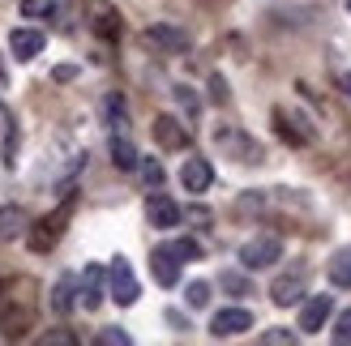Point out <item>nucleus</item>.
I'll return each instance as SVG.
<instances>
[{
    "mask_svg": "<svg viewBox=\"0 0 351 346\" xmlns=\"http://www.w3.org/2000/svg\"><path fill=\"white\" fill-rule=\"evenodd\" d=\"M0 330H5V338H26L34 330V308L26 295H13V287L0 300Z\"/></svg>",
    "mask_w": 351,
    "mask_h": 346,
    "instance_id": "nucleus-1",
    "label": "nucleus"
},
{
    "mask_svg": "<svg viewBox=\"0 0 351 346\" xmlns=\"http://www.w3.org/2000/svg\"><path fill=\"white\" fill-rule=\"evenodd\" d=\"M69 218H73V193H69V197L60 201V210H56V214H47L43 222H34V231H30V248H34V252H47V248H56V239L64 235Z\"/></svg>",
    "mask_w": 351,
    "mask_h": 346,
    "instance_id": "nucleus-2",
    "label": "nucleus"
},
{
    "mask_svg": "<svg viewBox=\"0 0 351 346\" xmlns=\"http://www.w3.org/2000/svg\"><path fill=\"white\" fill-rule=\"evenodd\" d=\"M215 146L227 154V159H236V163H261V159H266L253 137L240 133V129H232V124H219L215 129Z\"/></svg>",
    "mask_w": 351,
    "mask_h": 346,
    "instance_id": "nucleus-3",
    "label": "nucleus"
},
{
    "mask_svg": "<svg viewBox=\"0 0 351 346\" xmlns=\"http://www.w3.org/2000/svg\"><path fill=\"white\" fill-rule=\"evenodd\" d=\"M278 256H283V239L278 235H257V239H249V244L240 248V265L244 269H266V265H274Z\"/></svg>",
    "mask_w": 351,
    "mask_h": 346,
    "instance_id": "nucleus-4",
    "label": "nucleus"
},
{
    "mask_svg": "<svg viewBox=\"0 0 351 346\" xmlns=\"http://www.w3.org/2000/svg\"><path fill=\"white\" fill-rule=\"evenodd\" d=\"M108 287H112V300L120 308L137 304V295H142V287H137V278H133V265L125 261V256H116V261L108 265Z\"/></svg>",
    "mask_w": 351,
    "mask_h": 346,
    "instance_id": "nucleus-5",
    "label": "nucleus"
},
{
    "mask_svg": "<svg viewBox=\"0 0 351 346\" xmlns=\"http://www.w3.org/2000/svg\"><path fill=\"white\" fill-rule=\"evenodd\" d=\"M244 330H253V312H249V308H223V312H215V321H210V334H215V338H236Z\"/></svg>",
    "mask_w": 351,
    "mask_h": 346,
    "instance_id": "nucleus-6",
    "label": "nucleus"
},
{
    "mask_svg": "<svg viewBox=\"0 0 351 346\" xmlns=\"http://www.w3.org/2000/svg\"><path fill=\"white\" fill-rule=\"evenodd\" d=\"M150 274H154V282H159V287H176V282H180V256H176L171 244L150 252Z\"/></svg>",
    "mask_w": 351,
    "mask_h": 346,
    "instance_id": "nucleus-7",
    "label": "nucleus"
},
{
    "mask_svg": "<svg viewBox=\"0 0 351 346\" xmlns=\"http://www.w3.org/2000/svg\"><path fill=\"white\" fill-rule=\"evenodd\" d=\"M150 129H154V142H159L163 150H184L189 146V129L176 116H154Z\"/></svg>",
    "mask_w": 351,
    "mask_h": 346,
    "instance_id": "nucleus-8",
    "label": "nucleus"
},
{
    "mask_svg": "<svg viewBox=\"0 0 351 346\" xmlns=\"http://www.w3.org/2000/svg\"><path fill=\"white\" fill-rule=\"evenodd\" d=\"M300 295H304V269H291V274H283V278H274V287H270V300L278 308H291Z\"/></svg>",
    "mask_w": 351,
    "mask_h": 346,
    "instance_id": "nucleus-9",
    "label": "nucleus"
},
{
    "mask_svg": "<svg viewBox=\"0 0 351 346\" xmlns=\"http://www.w3.org/2000/svg\"><path fill=\"white\" fill-rule=\"evenodd\" d=\"M142 39H146L150 47H159V51H184V47H189V34H184V30H176V26H167V22L146 26Z\"/></svg>",
    "mask_w": 351,
    "mask_h": 346,
    "instance_id": "nucleus-10",
    "label": "nucleus"
},
{
    "mask_svg": "<svg viewBox=\"0 0 351 346\" xmlns=\"http://www.w3.org/2000/svg\"><path fill=\"white\" fill-rule=\"evenodd\" d=\"M330 308H335V295H313V300H304V308H300V330L304 334H317L322 325H326V317H330Z\"/></svg>",
    "mask_w": 351,
    "mask_h": 346,
    "instance_id": "nucleus-11",
    "label": "nucleus"
},
{
    "mask_svg": "<svg viewBox=\"0 0 351 346\" xmlns=\"http://www.w3.org/2000/svg\"><path fill=\"white\" fill-rule=\"evenodd\" d=\"M43 34L39 30H26V26H17L13 34H9V51H13V60H34L43 51Z\"/></svg>",
    "mask_w": 351,
    "mask_h": 346,
    "instance_id": "nucleus-12",
    "label": "nucleus"
},
{
    "mask_svg": "<svg viewBox=\"0 0 351 346\" xmlns=\"http://www.w3.org/2000/svg\"><path fill=\"white\" fill-rule=\"evenodd\" d=\"M210 180H215V171H210L206 159H184V167H180V184H184V193H206Z\"/></svg>",
    "mask_w": 351,
    "mask_h": 346,
    "instance_id": "nucleus-13",
    "label": "nucleus"
},
{
    "mask_svg": "<svg viewBox=\"0 0 351 346\" xmlns=\"http://www.w3.org/2000/svg\"><path fill=\"white\" fill-rule=\"evenodd\" d=\"M146 218H150V227H176V222H180V205L163 193H154L146 201Z\"/></svg>",
    "mask_w": 351,
    "mask_h": 346,
    "instance_id": "nucleus-14",
    "label": "nucleus"
},
{
    "mask_svg": "<svg viewBox=\"0 0 351 346\" xmlns=\"http://www.w3.org/2000/svg\"><path fill=\"white\" fill-rule=\"evenodd\" d=\"M82 308H90V312H95V308L103 304V269L99 265H86V274H82Z\"/></svg>",
    "mask_w": 351,
    "mask_h": 346,
    "instance_id": "nucleus-15",
    "label": "nucleus"
},
{
    "mask_svg": "<svg viewBox=\"0 0 351 346\" xmlns=\"http://www.w3.org/2000/svg\"><path fill=\"white\" fill-rule=\"evenodd\" d=\"M90 17H95V30L103 39H116L120 34V13L112 5H103V0H90Z\"/></svg>",
    "mask_w": 351,
    "mask_h": 346,
    "instance_id": "nucleus-16",
    "label": "nucleus"
},
{
    "mask_svg": "<svg viewBox=\"0 0 351 346\" xmlns=\"http://www.w3.org/2000/svg\"><path fill=\"white\" fill-rule=\"evenodd\" d=\"M22 231H26V214L17 210V205H5V210H0V239L9 244V239H17Z\"/></svg>",
    "mask_w": 351,
    "mask_h": 346,
    "instance_id": "nucleus-17",
    "label": "nucleus"
},
{
    "mask_svg": "<svg viewBox=\"0 0 351 346\" xmlns=\"http://www.w3.org/2000/svg\"><path fill=\"white\" fill-rule=\"evenodd\" d=\"M330 287H351V248H339L330 256Z\"/></svg>",
    "mask_w": 351,
    "mask_h": 346,
    "instance_id": "nucleus-18",
    "label": "nucleus"
},
{
    "mask_svg": "<svg viewBox=\"0 0 351 346\" xmlns=\"http://www.w3.org/2000/svg\"><path fill=\"white\" fill-rule=\"evenodd\" d=\"M73 291H77V287H73V278H60L56 287H51V312H56V317H64L69 308L77 304V300H73Z\"/></svg>",
    "mask_w": 351,
    "mask_h": 346,
    "instance_id": "nucleus-19",
    "label": "nucleus"
},
{
    "mask_svg": "<svg viewBox=\"0 0 351 346\" xmlns=\"http://www.w3.org/2000/svg\"><path fill=\"white\" fill-rule=\"evenodd\" d=\"M112 163H116L120 171H133V167H137V150H133L129 137H112Z\"/></svg>",
    "mask_w": 351,
    "mask_h": 346,
    "instance_id": "nucleus-20",
    "label": "nucleus"
},
{
    "mask_svg": "<svg viewBox=\"0 0 351 346\" xmlns=\"http://www.w3.org/2000/svg\"><path fill=\"white\" fill-rule=\"evenodd\" d=\"M274 124H278V137H283L287 146H304V142H308V129H295L291 120H287V111H283V107L274 111Z\"/></svg>",
    "mask_w": 351,
    "mask_h": 346,
    "instance_id": "nucleus-21",
    "label": "nucleus"
},
{
    "mask_svg": "<svg viewBox=\"0 0 351 346\" xmlns=\"http://www.w3.org/2000/svg\"><path fill=\"white\" fill-rule=\"evenodd\" d=\"M103 120H108L112 129L125 124V98H120V94H108V98H103Z\"/></svg>",
    "mask_w": 351,
    "mask_h": 346,
    "instance_id": "nucleus-22",
    "label": "nucleus"
},
{
    "mask_svg": "<svg viewBox=\"0 0 351 346\" xmlns=\"http://www.w3.org/2000/svg\"><path fill=\"white\" fill-rule=\"evenodd\" d=\"M184 300H189V308H206L210 304V282H189Z\"/></svg>",
    "mask_w": 351,
    "mask_h": 346,
    "instance_id": "nucleus-23",
    "label": "nucleus"
},
{
    "mask_svg": "<svg viewBox=\"0 0 351 346\" xmlns=\"http://www.w3.org/2000/svg\"><path fill=\"white\" fill-rule=\"evenodd\" d=\"M330 338H335L339 346H351V308H347V312H339V321H335V334H330Z\"/></svg>",
    "mask_w": 351,
    "mask_h": 346,
    "instance_id": "nucleus-24",
    "label": "nucleus"
},
{
    "mask_svg": "<svg viewBox=\"0 0 351 346\" xmlns=\"http://www.w3.org/2000/svg\"><path fill=\"white\" fill-rule=\"evenodd\" d=\"M176 256H180V261H197V256H202V244H197V239H176Z\"/></svg>",
    "mask_w": 351,
    "mask_h": 346,
    "instance_id": "nucleus-25",
    "label": "nucleus"
},
{
    "mask_svg": "<svg viewBox=\"0 0 351 346\" xmlns=\"http://www.w3.org/2000/svg\"><path fill=\"white\" fill-rule=\"evenodd\" d=\"M51 9H56V0H22V13L26 17H47Z\"/></svg>",
    "mask_w": 351,
    "mask_h": 346,
    "instance_id": "nucleus-26",
    "label": "nucleus"
},
{
    "mask_svg": "<svg viewBox=\"0 0 351 346\" xmlns=\"http://www.w3.org/2000/svg\"><path fill=\"white\" fill-rule=\"evenodd\" d=\"M261 342H266V346H287V342H295V334L291 330H266Z\"/></svg>",
    "mask_w": 351,
    "mask_h": 346,
    "instance_id": "nucleus-27",
    "label": "nucleus"
},
{
    "mask_svg": "<svg viewBox=\"0 0 351 346\" xmlns=\"http://www.w3.org/2000/svg\"><path fill=\"white\" fill-rule=\"evenodd\" d=\"M99 342H103V346H129V334H125V330H103Z\"/></svg>",
    "mask_w": 351,
    "mask_h": 346,
    "instance_id": "nucleus-28",
    "label": "nucleus"
},
{
    "mask_svg": "<svg viewBox=\"0 0 351 346\" xmlns=\"http://www.w3.org/2000/svg\"><path fill=\"white\" fill-rule=\"evenodd\" d=\"M176 98H180V107H184V111H197V94H193L189 85H176Z\"/></svg>",
    "mask_w": 351,
    "mask_h": 346,
    "instance_id": "nucleus-29",
    "label": "nucleus"
},
{
    "mask_svg": "<svg viewBox=\"0 0 351 346\" xmlns=\"http://www.w3.org/2000/svg\"><path fill=\"white\" fill-rule=\"evenodd\" d=\"M223 287H227V291H236V295H249V282H244L240 274H223Z\"/></svg>",
    "mask_w": 351,
    "mask_h": 346,
    "instance_id": "nucleus-30",
    "label": "nucleus"
},
{
    "mask_svg": "<svg viewBox=\"0 0 351 346\" xmlns=\"http://www.w3.org/2000/svg\"><path fill=\"white\" fill-rule=\"evenodd\" d=\"M146 184H150V188L163 184V167H159V163H146Z\"/></svg>",
    "mask_w": 351,
    "mask_h": 346,
    "instance_id": "nucleus-31",
    "label": "nucleus"
},
{
    "mask_svg": "<svg viewBox=\"0 0 351 346\" xmlns=\"http://www.w3.org/2000/svg\"><path fill=\"white\" fill-rule=\"evenodd\" d=\"M210 90H215V98H219V103L227 98V85H223V77H215V81H210Z\"/></svg>",
    "mask_w": 351,
    "mask_h": 346,
    "instance_id": "nucleus-32",
    "label": "nucleus"
},
{
    "mask_svg": "<svg viewBox=\"0 0 351 346\" xmlns=\"http://www.w3.org/2000/svg\"><path fill=\"white\" fill-rule=\"evenodd\" d=\"M347 13H351V0H347Z\"/></svg>",
    "mask_w": 351,
    "mask_h": 346,
    "instance_id": "nucleus-33",
    "label": "nucleus"
}]
</instances>
